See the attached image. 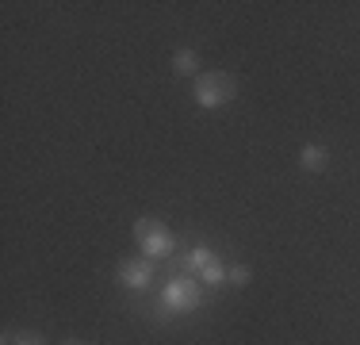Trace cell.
<instances>
[{
    "instance_id": "cell-3",
    "label": "cell",
    "mask_w": 360,
    "mask_h": 345,
    "mask_svg": "<svg viewBox=\"0 0 360 345\" xmlns=\"http://www.w3.org/2000/svg\"><path fill=\"white\" fill-rule=\"evenodd\" d=\"M161 303H165L169 310H176V315H180V310H195V307L203 303V288L188 272L184 276H173V280L165 284V291H161Z\"/></svg>"
},
{
    "instance_id": "cell-1",
    "label": "cell",
    "mask_w": 360,
    "mask_h": 345,
    "mask_svg": "<svg viewBox=\"0 0 360 345\" xmlns=\"http://www.w3.org/2000/svg\"><path fill=\"white\" fill-rule=\"evenodd\" d=\"M234 96H238V81L230 73H222V69H207V73L195 77V104L203 111L226 108Z\"/></svg>"
},
{
    "instance_id": "cell-8",
    "label": "cell",
    "mask_w": 360,
    "mask_h": 345,
    "mask_svg": "<svg viewBox=\"0 0 360 345\" xmlns=\"http://www.w3.org/2000/svg\"><path fill=\"white\" fill-rule=\"evenodd\" d=\"M200 280H203V284H222V280H226V269H222V261H219V257H215V261H211L207 269L200 272Z\"/></svg>"
},
{
    "instance_id": "cell-10",
    "label": "cell",
    "mask_w": 360,
    "mask_h": 345,
    "mask_svg": "<svg viewBox=\"0 0 360 345\" xmlns=\"http://www.w3.org/2000/svg\"><path fill=\"white\" fill-rule=\"evenodd\" d=\"M12 345H46V338L35 330H20V334H12Z\"/></svg>"
},
{
    "instance_id": "cell-11",
    "label": "cell",
    "mask_w": 360,
    "mask_h": 345,
    "mask_svg": "<svg viewBox=\"0 0 360 345\" xmlns=\"http://www.w3.org/2000/svg\"><path fill=\"white\" fill-rule=\"evenodd\" d=\"M62 345H84V341H77V338H70V341H62Z\"/></svg>"
},
{
    "instance_id": "cell-6",
    "label": "cell",
    "mask_w": 360,
    "mask_h": 345,
    "mask_svg": "<svg viewBox=\"0 0 360 345\" xmlns=\"http://www.w3.org/2000/svg\"><path fill=\"white\" fill-rule=\"evenodd\" d=\"M211 261H215V253H211L207 246H192L184 253V272H203Z\"/></svg>"
},
{
    "instance_id": "cell-9",
    "label": "cell",
    "mask_w": 360,
    "mask_h": 345,
    "mask_svg": "<svg viewBox=\"0 0 360 345\" xmlns=\"http://www.w3.org/2000/svg\"><path fill=\"white\" fill-rule=\"evenodd\" d=\"M250 269H245V265H234V269H226V280L234 284V288H245V284H250Z\"/></svg>"
},
{
    "instance_id": "cell-4",
    "label": "cell",
    "mask_w": 360,
    "mask_h": 345,
    "mask_svg": "<svg viewBox=\"0 0 360 345\" xmlns=\"http://www.w3.org/2000/svg\"><path fill=\"white\" fill-rule=\"evenodd\" d=\"M150 280H153V269H150V261H146V257H142V261H123V265H119V284H127V288L139 291Z\"/></svg>"
},
{
    "instance_id": "cell-5",
    "label": "cell",
    "mask_w": 360,
    "mask_h": 345,
    "mask_svg": "<svg viewBox=\"0 0 360 345\" xmlns=\"http://www.w3.org/2000/svg\"><path fill=\"white\" fill-rule=\"evenodd\" d=\"M326 161H330V150L319 142H311V146H303V153H299V165H303L307 172H319L326 169Z\"/></svg>"
},
{
    "instance_id": "cell-2",
    "label": "cell",
    "mask_w": 360,
    "mask_h": 345,
    "mask_svg": "<svg viewBox=\"0 0 360 345\" xmlns=\"http://www.w3.org/2000/svg\"><path fill=\"white\" fill-rule=\"evenodd\" d=\"M134 242L142 246L146 257H169L176 249V238L169 234V227L158 222V219H139L134 222Z\"/></svg>"
},
{
    "instance_id": "cell-7",
    "label": "cell",
    "mask_w": 360,
    "mask_h": 345,
    "mask_svg": "<svg viewBox=\"0 0 360 345\" xmlns=\"http://www.w3.org/2000/svg\"><path fill=\"white\" fill-rule=\"evenodd\" d=\"M173 69L180 77L200 73V54H195V50H176V54H173Z\"/></svg>"
}]
</instances>
